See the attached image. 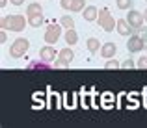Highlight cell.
Here are the masks:
<instances>
[{
	"mask_svg": "<svg viewBox=\"0 0 147 128\" xmlns=\"http://www.w3.org/2000/svg\"><path fill=\"white\" fill-rule=\"evenodd\" d=\"M28 24V19H24V15H4L0 26L2 30H9V32H22L24 26Z\"/></svg>",
	"mask_w": 147,
	"mask_h": 128,
	"instance_id": "1",
	"label": "cell"
},
{
	"mask_svg": "<svg viewBox=\"0 0 147 128\" xmlns=\"http://www.w3.org/2000/svg\"><path fill=\"white\" fill-rule=\"evenodd\" d=\"M99 26L104 32H114V28L117 26V21L114 19V15H110L108 9H99V17H97Z\"/></svg>",
	"mask_w": 147,
	"mask_h": 128,
	"instance_id": "2",
	"label": "cell"
},
{
	"mask_svg": "<svg viewBox=\"0 0 147 128\" xmlns=\"http://www.w3.org/2000/svg\"><path fill=\"white\" fill-rule=\"evenodd\" d=\"M28 46H30L28 39H24V37H19V39H15L13 45L9 46V56L15 58V60H19V58H22V56L26 54Z\"/></svg>",
	"mask_w": 147,
	"mask_h": 128,
	"instance_id": "3",
	"label": "cell"
},
{
	"mask_svg": "<svg viewBox=\"0 0 147 128\" xmlns=\"http://www.w3.org/2000/svg\"><path fill=\"white\" fill-rule=\"evenodd\" d=\"M75 60V52H73L69 46H65V48L60 50V54H58V60L54 61V67L56 69H65L69 67V63Z\"/></svg>",
	"mask_w": 147,
	"mask_h": 128,
	"instance_id": "4",
	"label": "cell"
},
{
	"mask_svg": "<svg viewBox=\"0 0 147 128\" xmlns=\"http://www.w3.org/2000/svg\"><path fill=\"white\" fill-rule=\"evenodd\" d=\"M61 36V26L60 24H49L47 30H45V43L47 45H56V41L60 39Z\"/></svg>",
	"mask_w": 147,
	"mask_h": 128,
	"instance_id": "5",
	"label": "cell"
},
{
	"mask_svg": "<svg viewBox=\"0 0 147 128\" xmlns=\"http://www.w3.org/2000/svg\"><path fill=\"white\" fill-rule=\"evenodd\" d=\"M127 21H129V24L132 26L134 30H140L142 26H144V21H145V17H144V13H140V11H136V9H129V15H127Z\"/></svg>",
	"mask_w": 147,
	"mask_h": 128,
	"instance_id": "6",
	"label": "cell"
},
{
	"mask_svg": "<svg viewBox=\"0 0 147 128\" xmlns=\"http://www.w3.org/2000/svg\"><path fill=\"white\" fill-rule=\"evenodd\" d=\"M144 46H147L144 37H140V36H130L129 37V43H127L129 52H140V50H144Z\"/></svg>",
	"mask_w": 147,
	"mask_h": 128,
	"instance_id": "7",
	"label": "cell"
},
{
	"mask_svg": "<svg viewBox=\"0 0 147 128\" xmlns=\"http://www.w3.org/2000/svg\"><path fill=\"white\" fill-rule=\"evenodd\" d=\"M58 54L60 52H56V48H54L52 45H45L43 48L39 50V58L45 60V61H50V63H54V60L58 58Z\"/></svg>",
	"mask_w": 147,
	"mask_h": 128,
	"instance_id": "8",
	"label": "cell"
},
{
	"mask_svg": "<svg viewBox=\"0 0 147 128\" xmlns=\"http://www.w3.org/2000/svg\"><path fill=\"white\" fill-rule=\"evenodd\" d=\"M115 52H117V46H115V43H104V45L100 46V56H102L104 60H110V58H114Z\"/></svg>",
	"mask_w": 147,
	"mask_h": 128,
	"instance_id": "9",
	"label": "cell"
},
{
	"mask_svg": "<svg viewBox=\"0 0 147 128\" xmlns=\"http://www.w3.org/2000/svg\"><path fill=\"white\" fill-rule=\"evenodd\" d=\"M82 17H84V21H88V22H91V21H97V17H99V9L95 6H86L82 9Z\"/></svg>",
	"mask_w": 147,
	"mask_h": 128,
	"instance_id": "10",
	"label": "cell"
},
{
	"mask_svg": "<svg viewBox=\"0 0 147 128\" xmlns=\"http://www.w3.org/2000/svg\"><path fill=\"white\" fill-rule=\"evenodd\" d=\"M132 26L129 24V21H127V19H119L117 21V26H115V30H117V34L119 36H130V34H132Z\"/></svg>",
	"mask_w": 147,
	"mask_h": 128,
	"instance_id": "11",
	"label": "cell"
},
{
	"mask_svg": "<svg viewBox=\"0 0 147 128\" xmlns=\"http://www.w3.org/2000/svg\"><path fill=\"white\" fill-rule=\"evenodd\" d=\"M52 67H54V63H50V61H45V60L34 61V63L28 65V69H37V71H49V69H52Z\"/></svg>",
	"mask_w": 147,
	"mask_h": 128,
	"instance_id": "12",
	"label": "cell"
},
{
	"mask_svg": "<svg viewBox=\"0 0 147 128\" xmlns=\"http://www.w3.org/2000/svg\"><path fill=\"white\" fill-rule=\"evenodd\" d=\"M65 43L67 45H76L78 43V34L75 32V28H69V30H65Z\"/></svg>",
	"mask_w": 147,
	"mask_h": 128,
	"instance_id": "13",
	"label": "cell"
},
{
	"mask_svg": "<svg viewBox=\"0 0 147 128\" xmlns=\"http://www.w3.org/2000/svg\"><path fill=\"white\" fill-rule=\"evenodd\" d=\"M43 13V7H41L39 2H34V4H28V7H26V15H39Z\"/></svg>",
	"mask_w": 147,
	"mask_h": 128,
	"instance_id": "14",
	"label": "cell"
},
{
	"mask_svg": "<svg viewBox=\"0 0 147 128\" xmlns=\"http://www.w3.org/2000/svg\"><path fill=\"white\" fill-rule=\"evenodd\" d=\"M28 24L34 26V28H39V26L43 24V13H39V15H30V17H28Z\"/></svg>",
	"mask_w": 147,
	"mask_h": 128,
	"instance_id": "15",
	"label": "cell"
},
{
	"mask_svg": "<svg viewBox=\"0 0 147 128\" xmlns=\"http://www.w3.org/2000/svg\"><path fill=\"white\" fill-rule=\"evenodd\" d=\"M86 45H88V50H90L91 54H95V52L99 50L100 43H99V39H95V37H90V39L86 41Z\"/></svg>",
	"mask_w": 147,
	"mask_h": 128,
	"instance_id": "16",
	"label": "cell"
},
{
	"mask_svg": "<svg viewBox=\"0 0 147 128\" xmlns=\"http://www.w3.org/2000/svg\"><path fill=\"white\" fill-rule=\"evenodd\" d=\"M60 24L63 26L65 30L75 28V21H73V17H71V15H63V17H61V21H60Z\"/></svg>",
	"mask_w": 147,
	"mask_h": 128,
	"instance_id": "17",
	"label": "cell"
},
{
	"mask_svg": "<svg viewBox=\"0 0 147 128\" xmlns=\"http://www.w3.org/2000/svg\"><path fill=\"white\" fill-rule=\"evenodd\" d=\"M84 7H86V0H75L69 11H73V13H78V11H82Z\"/></svg>",
	"mask_w": 147,
	"mask_h": 128,
	"instance_id": "18",
	"label": "cell"
},
{
	"mask_svg": "<svg viewBox=\"0 0 147 128\" xmlns=\"http://www.w3.org/2000/svg\"><path fill=\"white\" fill-rule=\"evenodd\" d=\"M115 4H117L119 9H130V6H132V0H115Z\"/></svg>",
	"mask_w": 147,
	"mask_h": 128,
	"instance_id": "19",
	"label": "cell"
},
{
	"mask_svg": "<svg viewBox=\"0 0 147 128\" xmlns=\"http://www.w3.org/2000/svg\"><path fill=\"white\" fill-rule=\"evenodd\" d=\"M117 67H121V65H119L115 60H112V58L106 61V65H104V69H117Z\"/></svg>",
	"mask_w": 147,
	"mask_h": 128,
	"instance_id": "20",
	"label": "cell"
},
{
	"mask_svg": "<svg viewBox=\"0 0 147 128\" xmlns=\"http://www.w3.org/2000/svg\"><path fill=\"white\" fill-rule=\"evenodd\" d=\"M121 67L123 69H134V67H136V63H134V60H125L121 63Z\"/></svg>",
	"mask_w": 147,
	"mask_h": 128,
	"instance_id": "21",
	"label": "cell"
},
{
	"mask_svg": "<svg viewBox=\"0 0 147 128\" xmlns=\"http://www.w3.org/2000/svg\"><path fill=\"white\" fill-rule=\"evenodd\" d=\"M73 2H75V0H61V2H60V6L63 7V9H71Z\"/></svg>",
	"mask_w": 147,
	"mask_h": 128,
	"instance_id": "22",
	"label": "cell"
},
{
	"mask_svg": "<svg viewBox=\"0 0 147 128\" xmlns=\"http://www.w3.org/2000/svg\"><path fill=\"white\" fill-rule=\"evenodd\" d=\"M136 67H138V69H147V61H145V58H140V61L136 63Z\"/></svg>",
	"mask_w": 147,
	"mask_h": 128,
	"instance_id": "23",
	"label": "cell"
},
{
	"mask_svg": "<svg viewBox=\"0 0 147 128\" xmlns=\"http://www.w3.org/2000/svg\"><path fill=\"white\" fill-rule=\"evenodd\" d=\"M6 41H7V34H6V30H2V32H0V43L6 45Z\"/></svg>",
	"mask_w": 147,
	"mask_h": 128,
	"instance_id": "24",
	"label": "cell"
},
{
	"mask_svg": "<svg viewBox=\"0 0 147 128\" xmlns=\"http://www.w3.org/2000/svg\"><path fill=\"white\" fill-rule=\"evenodd\" d=\"M11 4H13V6H22V4H24V0H9Z\"/></svg>",
	"mask_w": 147,
	"mask_h": 128,
	"instance_id": "25",
	"label": "cell"
},
{
	"mask_svg": "<svg viewBox=\"0 0 147 128\" xmlns=\"http://www.w3.org/2000/svg\"><path fill=\"white\" fill-rule=\"evenodd\" d=\"M7 6V0H0V7H6Z\"/></svg>",
	"mask_w": 147,
	"mask_h": 128,
	"instance_id": "26",
	"label": "cell"
},
{
	"mask_svg": "<svg viewBox=\"0 0 147 128\" xmlns=\"http://www.w3.org/2000/svg\"><path fill=\"white\" fill-rule=\"evenodd\" d=\"M144 17H145V22H147V9L144 11Z\"/></svg>",
	"mask_w": 147,
	"mask_h": 128,
	"instance_id": "27",
	"label": "cell"
},
{
	"mask_svg": "<svg viewBox=\"0 0 147 128\" xmlns=\"http://www.w3.org/2000/svg\"><path fill=\"white\" fill-rule=\"evenodd\" d=\"M145 61H147V56H145Z\"/></svg>",
	"mask_w": 147,
	"mask_h": 128,
	"instance_id": "28",
	"label": "cell"
},
{
	"mask_svg": "<svg viewBox=\"0 0 147 128\" xmlns=\"http://www.w3.org/2000/svg\"><path fill=\"white\" fill-rule=\"evenodd\" d=\"M145 2H147V0H145Z\"/></svg>",
	"mask_w": 147,
	"mask_h": 128,
	"instance_id": "29",
	"label": "cell"
}]
</instances>
